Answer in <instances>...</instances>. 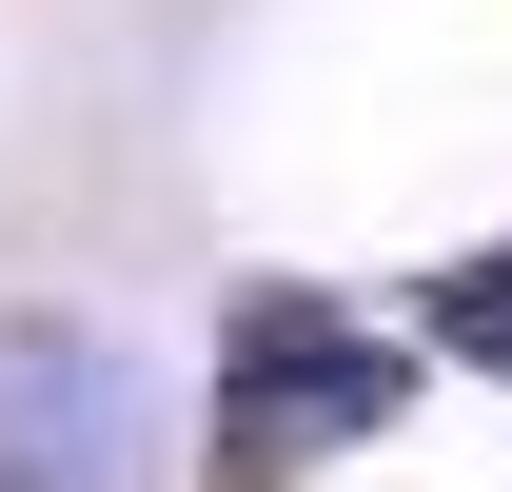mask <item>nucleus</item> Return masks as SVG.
Wrapping results in <instances>:
<instances>
[{
  "label": "nucleus",
  "mask_w": 512,
  "mask_h": 492,
  "mask_svg": "<svg viewBox=\"0 0 512 492\" xmlns=\"http://www.w3.org/2000/svg\"><path fill=\"white\" fill-rule=\"evenodd\" d=\"M434 335H453L473 374H512V237L473 256V276H434Z\"/></svg>",
  "instance_id": "obj_3"
},
{
  "label": "nucleus",
  "mask_w": 512,
  "mask_h": 492,
  "mask_svg": "<svg viewBox=\"0 0 512 492\" xmlns=\"http://www.w3.org/2000/svg\"><path fill=\"white\" fill-rule=\"evenodd\" d=\"M394 335L335 296H237V335H217V473L237 492H296L316 453H355V433H394Z\"/></svg>",
  "instance_id": "obj_1"
},
{
  "label": "nucleus",
  "mask_w": 512,
  "mask_h": 492,
  "mask_svg": "<svg viewBox=\"0 0 512 492\" xmlns=\"http://www.w3.org/2000/svg\"><path fill=\"white\" fill-rule=\"evenodd\" d=\"M138 473H158L138 355L79 315H0V492H138Z\"/></svg>",
  "instance_id": "obj_2"
}]
</instances>
